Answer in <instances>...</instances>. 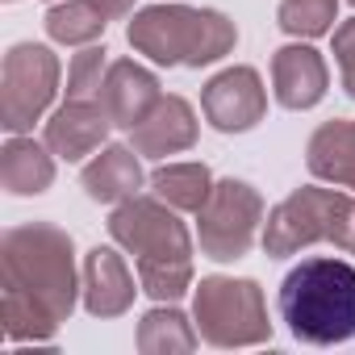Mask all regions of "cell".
I'll list each match as a JSON object with an SVG mask.
<instances>
[{
    "instance_id": "obj_1",
    "label": "cell",
    "mask_w": 355,
    "mask_h": 355,
    "mask_svg": "<svg viewBox=\"0 0 355 355\" xmlns=\"http://www.w3.org/2000/svg\"><path fill=\"white\" fill-rule=\"evenodd\" d=\"M84 276L71 234L51 222H26L0 239V322L9 343H51L71 318Z\"/></svg>"
},
{
    "instance_id": "obj_2",
    "label": "cell",
    "mask_w": 355,
    "mask_h": 355,
    "mask_svg": "<svg viewBox=\"0 0 355 355\" xmlns=\"http://www.w3.org/2000/svg\"><path fill=\"white\" fill-rule=\"evenodd\" d=\"M167 201L130 197L109 214V239L134 255L138 284L155 301H180L193 288V239Z\"/></svg>"
},
{
    "instance_id": "obj_3",
    "label": "cell",
    "mask_w": 355,
    "mask_h": 355,
    "mask_svg": "<svg viewBox=\"0 0 355 355\" xmlns=\"http://www.w3.org/2000/svg\"><path fill=\"white\" fill-rule=\"evenodd\" d=\"M276 305L293 338L313 347L347 343L355 338V268L330 255L301 259L284 276Z\"/></svg>"
},
{
    "instance_id": "obj_4",
    "label": "cell",
    "mask_w": 355,
    "mask_h": 355,
    "mask_svg": "<svg viewBox=\"0 0 355 355\" xmlns=\"http://www.w3.org/2000/svg\"><path fill=\"white\" fill-rule=\"evenodd\" d=\"M130 46L159 67H205L234 51L239 30L218 9L189 5H150L130 17Z\"/></svg>"
},
{
    "instance_id": "obj_5",
    "label": "cell",
    "mask_w": 355,
    "mask_h": 355,
    "mask_svg": "<svg viewBox=\"0 0 355 355\" xmlns=\"http://www.w3.org/2000/svg\"><path fill=\"white\" fill-rule=\"evenodd\" d=\"M334 243L355 255V197L334 189H297L263 222V251L272 259L297 255L301 247Z\"/></svg>"
},
{
    "instance_id": "obj_6",
    "label": "cell",
    "mask_w": 355,
    "mask_h": 355,
    "mask_svg": "<svg viewBox=\"0 0 355 355\" xmlns=\"http://www.w3.org/2000/svg\"><path fill=\"white\" fill-rule=\"evenodd\" d=\"M193 318L201 338L214 347H259L272 338L263 288L255 280L205 276L193 297Z\"/></svg>"
},
{
    "instance_id": "obj_7",
    "label": "cell",
    "mask_w": 355,
    "mask_h": 355,
    "mask_svg": "<svg viewBox=\"0 0 355 355\" xmlns=\"http://www.w3.org/2000/svg\"><path fill=\"white\" fill-rule=\"evenodd\" d=\"M59 92V59L42 42H17L0 67V125L9 134H30L46 117Z\"/></svg>"
},
{
    "instance_id": "obj_8",
    "label": "cell",
    "mask_w": 355,
    "mask_h": 355,
    "mask_svg": "<svg viewBox=\"0 0 355 355\" xmlns=\"http://www.w3.org/2000/svg\"><path fill=\"white\" fill-rule=\"evenodd\" d=\"M201 218V251L218 263L243 259L263 226V197L247 180H218Z\"/></svg>"
},
{
    "instance_id": "obj_9",
    "label": "cell",
    "mask_w": 355,
    "mask_h": 355,
    "mask_svg": "<svg viewBox=\"0 0 355 355\" xmlns=\"http://www.w3.org/2000/svg\"><path fill=\"white\" fill-rule=\"evenodd\" d=\"M201 109L214 130L222 134H243L263 121L268 113V92L255 67H226L201 88Z\"/></svg>"
},
{
    "instance_id": "obj_10",
    "label": "cell",
    "mask_w": 355,
    "mask_h": 355,
    "mask_svg": "<svg viewBox=\"0 0 355 355\" xmlns=\"http://www.w3.org/2000/svg\"><path fill=\"white\" fill-rule=\"evenodd\" d=\"M109 130H113V121H109V113H105L101 101H71V96H67V101L51 113V121H46V130H42V142H46L59 159L80 163L84 155H92V150L105 146Z\"/></svg>"
},
{
    "instance_id": "obj_11",
    "label": "cell",
    "mask_w": 355,
    "mask_h": 355,
    "mask_svg": "<svg viewBox=\"0 0 355 355\" xmlns=\"http://www.w3.org/2000/svg\"><path fill=\"white\" fill-rule=\"evenodd\" d=\"M159 80L142 67V63H134V59H117V63H109V71H105V84H101V105H105V113H109V121L117 125V130H134L155 105H159Z\"/></svg>"
},
{
    "instance_id": "obj_12",
    "label": "cell",
    "mask_w": 355,
    "mask_h": 355,
    "mask_svg": "<svg viewBox=\"0 0 355 355\" xmlns=\"http://www.w3.org/2000/svg\"><path fill=\"white\" fill-rule=\"evenodd\" d=\"M197 142V113L184 96H159V105L130 130V146L146 159L180 155Z\"/></svg>"
},
{
    "instance_id": "obj_13",
    "label": "cell",
    "mask_w": 355,
    "mask_h": 355,
    "mask_svg": "<svg viewBox=\"0 0 355 355\" xmlns=\"http://www.w3.org/2000/svg\"><path fill=\"white\" fill-rule=\"evenodd\" d=\"M326 84H330V71L313 46L293 42L272 55V92L284 109H313L326 96Z\"/></svg>"
},
{
    "instance_id": "obj_14",
    "label": "cell",
    "mask_w": 355,
    "mask_h": 355,
    "mask_svg": "<svg viewBox=\"0 0 355 355\" xmlns=\"http://www.w3.org/2000/svg\"><path fill=\"white\" fill-rule=\"evenodd\" d=\"M84 309L92 318H121L134 305V276L113 247H92L84 255Z\"/></svg>"
},
{
    "instance_id": "obj_15",
    "label": "cell",
    "mask_w": 355,
    "mask_h": 355,
    "mask_svg": "<svg viewBox=\"0 0 355 355\" xmlns=\"http://www.w3.org/2000/svg\"><path fill=\"white\" fill-rule=\"evenodd\" d=\"M305 167L318 175V180H326V184L355 189V117L322 121L309 134Z\"/></svg>"
},
{
    "instance_id": "obj_16",
    "label": "cell",
    "mask_w": 355,
    "mask_h": 355,
    "mask_svg": "<svg viewBox=\"0 0 355 355\" xmlns=\"http://www.w3.org/2000/svg\"><path fill=\"white\" fill-rule=\"evenodd\" d=\"M80 184L101 205H121V201L138 197V189H142L138 150L134 146H101V155L92 163H84Z\"/></svg>"
},
{
    "instance_id": "obj_17",
    "label": "cell",
    "mask_w": 355,
    "mask_h": 355,
    "mask_svg": "<svg viewBox=\"0 0 355 355\" xmlns=\"http://www.w3.org/2000/svg\"><path fill=\"white\" fill-rule=\"evenodd\" d=\"M55 150L46 142H34L26 134H9L0 150V184L13 197H38L55 184Z\"/></svg>"
},
{
    "instance_id": "obj_18",
    "label": "cell",
    "mask_w": 355,
    "mask_h": 355,
    "mask_svg": "<svg viewBox=\"0 0 355 355\" xmlns=\"http://www.w3.org/2000/svg\"><path fill=\"white\" fill-rule=\"evenodd\" d=\"M150 193L180 214H201L214 193V175L205 163H167L150 175Z\"/></svg>"
},
{
    "instance_id": "obj_19",
    "label": "cell",
    "mask_w": 355,
    "mask_h": 355,
    "mask_svg": "<svg viewBox=\"0 0 355 355\" xmlns=\"http://www.w3.org/2000/svg\"><path fill=\"white\" fill-rule=\"evenodd\" d=\"M197 338L201 330H193V322L180 309H171V301H163L138 322V351L146 355H184L197 347Z\"/></svg>"
},
{
    "instance_id": "obj_20",
    "label": "cell",
    "mask_w": 355,
    "mask_h": 355,
    "mask_svg": "<svg viewBox=\"0 0 355 355\" xmlns=\"http://www.w3.org/2000/svg\"><path fill=\"white\" fill-rule=\"evenodd\" d=\"M109 17L92 5V0H55L46 9V34L63 46H92L105 34Z\"/></svg>"
},
{
    "instance_id": "obj_21",
    "label": "cell",
    "mask_w": 355,
    "mask_h": 355,
    "mask_svg": "<svg viewBox=\"0 0 355 355\" xmlns=\"http://www.w3.org/2000/svg\"><path fill=\"white\" fill-rule=\"evenodd\" d=\"M276 21L293 38H322L334 34L338 21V0H280Z\"/></svg>"
},
{
    "instance_id": "obj_22",
    "label": "cell",
    "mask_w": 355,
    "mask_h": 355,
    "mask_svg": "<svg viewBox=\"0 0 355 355\" xmlns=\"http://www.w3.org/2000/svg\"><path fill=\"white\" fill-rule=\"evenodd\" d=\"M105 71H109V55L105 46H80L71 55V67H67V96L71 101H96L101 96V84H105Z\"/></svg>"
},
{
    "instance_id": "obj_23",
    "label": "cell",
    "mask_w": 355,
    "mask_h": 355,
    "mask_svg": "<svg viewBox=\"0 0 355 355\" xmlns=\"http://www.w3.org/2000/svg\"><path fill=\"white\" fill-rule=\"evenodd\" d=\"M334 59H338L343 88H347V96L355 101V17L334 30Z\"/></svg>"
},
{
    "instance_id": "obj_24",
    "label": "cell",
    "mask_w": 355,
    "mask_h": 355,
    "mask_svg": "<svg viewBox=\"0 0 355 355\" xmlns=\"http://www.w3.org/2000/svg\"><path fill=\"white\" fill-rule=\"evenodd\" d=\"M92 5L109 17V21H121V17H130V9H134V0H92Z\"/></svg>"
},
{
    "instance_id": "obj_25",
    "label": "cell",
    "mask_w": 355,
    "mask_h": 355,
    "mask_svg": "<svg viewBox=\"0 0 355 355\" xmlns=\"http://www.w3.org/2000/svg\"><path fill=\"white\" fill-rule=\"evenodd\" d=\"M51 5H55V0H51Z\"/></svg>"
},
{
    "instance_id": "obj_26",
    "label": "cell",
    "mask_w": 355,
    "mask_h": 355,
    "mask_svg": "<svg viewBox=\"0 0 355 355\" xmlns=\"http://www.w3.org/2000/svg\"><path fill=\"white\" fill-rule=\"evenodd\" d=\"M9 5H13V0H9Z\"/></svg>"
},
{
    "instance_id": "obj_27",
    "label": "cell",
    "mask_w": 355,
    "mask_h": 355,
    "mask_svg": "<svg viewBox=\"0 0 355 355\" xmlns=\"http://www.w3.org/2000/svg\"><path fill=\"white\" fill-rule=\"evenodd\" d=\"M351 5H355V0H351Z\"/></svg>"
}]
</instances>
